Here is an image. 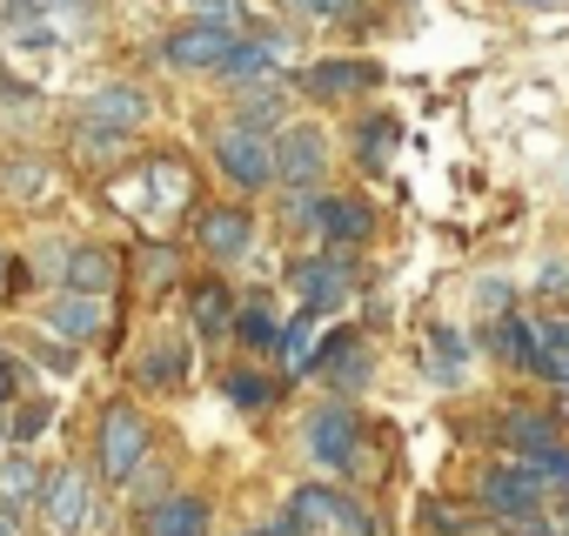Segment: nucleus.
I'll return each instance as SVG.
<instances>
[{
	"instance_id": "f257e3e1",
	"label": "nucleus",
	"mask_w": 569,
	"mask_h": 536,
	"mask_svg": "<svg viewBox=\"0 0 569 536\" xmlns=\"http://www.w3.org/2000/svg\"><path fill=\"white\" fill-rule=\"evenodd\" d=\"M289 529H296V536H376L369 509L349 503V496L329 489V483H302V489L289 496Z\"/></svg>"
},
{
	"instance_id": "f03ea898",
	"label": "nucleus",
	"mask_w": 569,
	"mask_h": 536,
	"mask_svg": "<svg viewBox=\"0 0 569 536\" xmlns=\"http://www.w3.org/2000/svg\"><path fill=\"white\" fill-rule=\"evenodd\" d=\"M214 168H221L234 188H268V181H274L268 135H261V128H248V121H228V128H214Z\"/></svg>"
},
{
	"instance_id": "7ed1b4c3",
	"label": "nucleus",
	"mask_w": 569,
	"mask_h": 536,
	"mask_svg": "<svg viewBox=\"0 0 569 536\" xmlns=\"http://www.w3.org/2000/svg\"><path fill=\"white\" fill-rule=\"evenodd\" d=\"M268 155H274V181L281 188H316L322 168H329V135L322 128H281L268 141Z\"/></svg>"
},
{
	"instance_id": "20e7f679",
	"label": "nucleus",
	"mask_w": 569,
	"mask_h": 536,
	"mask_svg": "<svg viewBox=\"0 0 569 536\" xmlns=\"http://www.w3.org/2000/svg\"><path fill=\"white\" fill-rule=\"evenodd\" d=\"M141 456H148V423H141L134 403H114L101 416V469H108V483H128L141 469Z\"/></svg>"
},
{
	"instance_id": "39448f33",
	"label": "nucleus",
	"mask_w": 569,
	"mask_h": 536,
	"mask_svg": "<svg viewBox=\"0 0 569 536\" xmlns=\"http://www.w3.org/2000/svg\"><path fill=\"white\" fill-rule=\"evenodd\" d=\"M228 21H188V28H174L168 41H161V61L168 68H214L221 54H228Z\"/></svg>"
},
{
	"instance_id": "423d86ee",
	"label": "nucleus",
	"mask_w": 569,
	"mask_h": 536,
	"mask_svg": "<svg viewBox=\"0 0 569 536\" xmlns=\"http://www.w3.org/2000/svg\"><path fill=\"white\" fill-rule=\"evenodd\" d=\"M302 88H309L316 101H356V95H376V88H382V68H376V61H316V68L302 75Z\"/></svg>"
},
{
	"instance_id": "0eeeda50",
	"label": "nucleus",
	"mask_w": 569,
	"mask_h": 536,
	"mask_svg": "<svg viewBox=\"0 0 569 536\" xmlns=\"http://www.w3.org/2000/svg\"><path fill=\"white\" fill-rule=\"evenodd\" d=\"M41 516L54 523V536H74V529L88 523V476H81V469L41 476Z\"/></svg>"
},
{
	"instance_id": "6e6552de",
	"label": "nucleus",
	"mask_w": 569,
	"mask_h": 536,
	"mask_svg": "<svg viewBox=\"0 0 569 536\" xmlns=\"http://www.w3.org/2000/svg\"><path fill=\"white\" fill-rule=\"evenodd\" d=\"M482 503H489L496 516H509V523H529V516L542 509V483H536L529 469H489V476H482Z\"/></svg>"
},
{
	"instance_id": "1a4fd4ad",
	"label": "nucleus",
	"mask_w": 569,
	"mask_h": 536,
	"mask_svg": "<svg viewBox=\"0 0 569 536\" xmlns=\"http://www.w3.org/2000/svg\"><path fill=\"white\" fill-rule=\"evenodd\" d=\"M88 121H94V128H114V135H134V128L148 121V95L128 88V81L94 88V95H88Z\"/></svg>"
},
{
	"instance_id": "9d476101",
	"label": "nucleus",
	"mask_w": 569,
	"mask_h": 536,
	"mask_svg": "<svg viewBox=\"0 0 569 536\" xmlns=\"http://www.w3.org/2000/svg\"><path fill=\"white\" fill-rule=\"evenodd\" d=\"M309 449H316V463H329V469H356V416H349V409H322V416L309 423Z\"/></svg>"
},
{
	"instance_id": "9b49d317",
	"label": "nucleus",
	"mask_w": 569,
	"mask_h": 536,
	"mask_svg": "<svg viewBox=\"0 0 569 536\" xmlns=\"http://www.w3.org/2000/svg\"><path fill=\"white\" fill-rule=\"evenodd\" d=\"M101 322H108L101 296H81V289L54 296V309H48V329H54V336H68V343H94V336H101Z\"/></svg>"
},
{
	"instance_id": "f8f14e48",
	"label": "nucleus",
	"mask_w": 569,
	"mask_h": 536,
	"mask_svg": "<svg viewBox=\"0 0 569 536\" xmlns=\"http://www.w3.org/2000/svg\"><path fill=\"white\" fill-rule=\"evenodd\" d=\"M296 289H302L309 316L336 309V302L349 296V261H302V268H296Z\"/></svg>"
},
{
	"instance_id": "ddd939ff",
	"label": "nucleus",
	"mask_w": 569,
	"mask_h": 536,
	"mask_svg": "<svg viewBox=\"0 0 569 536\" xmlns=\"http://www.w3.org/2000/svg\"><path fill=\"white\" fill-rule=\"evenodd\" d=\"M0 195H8V201H48L54 195V161H41V155L0 161Z\"/></svg>"
},
{
	"instance_id": "4468645a",
	"label": "nucleus",
	"mask_w": 569,
	"mask_h": 536,
	"mask_svg": "<svg viewBox=\"0 0 569 536\" xmlns=\"http://www.w3.org/2000/svg\"><path fill=\"white\" fill-rule=\"evenodd\" d=\"M309 221H316L329 241H362V235H369V201H356V195H329V201L309 208Z\"/></svg>"
},
{
	"instance_id": "2eb2a0df",
	"label": "nucleus",
	"mask_w": 569,
	"mask_h": 536,
	"mask_svg": "<svg viewBox=\"0 0 569 536\" xmlns=\"http://www.w3.org/2000/svg\"><path fill=\"white\" fill-rule=\"evenodd\" d=\"M148 536H208V503L194 496H168L148 509Z\"/></svg>"
},
{
	"instance_id": "dca6fc26",
	"label": "nucleus",
	"mask_w": 569,
	"mask_h": 536,
	"mask_svg": "<svg viewBox=\"0 0 569 536\" xmlns=\"http://www.w3.org/2000/svg\"><path fill=\"white\" fill-rule=\"evenodd\" d=\"M121 282V261L108 255V248H74V261H68V289H81V296H108Z\"/></svg>"
},
{
	"instance_id": "f3484780",
	"label": "nucleus",
	"mask_w": 569,
	"mask_h": 536,
	"mask_svg": "<svg viewBox=\"0 0 569 536\" xmlns=\"http://www.w3.org/2000/svg\"><path fill=\"white\" fill-rule=\"evenodd\" d=\"M248 235H254V228H248V215H241V208H214V215H201V248H208V255H221V261H228V255H241V248H248Z\"/></svg>"
},
{
	"instance_id": "a211bd4d",
	"label": "nucleus",
	"mask_w": 569,
	"mask_h": 536,
	"mask_svg": "<svg viewBox=\"0 0 569 536\" xmlns=\"http://www.w3.org/2000/svg\"><path fill=\"white\" fill-rule=\"evenodd\" d=\"M322 376H329L336 389H362V383H369V349L349 343V336H336V343L322 349Z\"/></svg>"
},
{
	"instance_id": "6ab92c4d",
	"label": "nucleus",
	"mask_w": 569,
	"mask_h": 536,
	"mask_svg": "<svg viewBox=\"0 0 569 536\" xmlns=\"http://www.w3.org/2000/svg\"><path fill=\"white\" fill-rule=\"evenodd\" d=\"M274 61H281L274 41H228V54L214 68H221V81H248V75H268Z\"/></svg>"
},
{
	"instance_id": "aec40b11",
	"label": "nucleus",
	"mask_w": 569,
	"mask_h": 536,
	"mask_svg": "<svg viewBox=\"0 0 569 536\" xmlns=\"http://www.w3.org/2000/svg\"><path fill=\"white\" fill-rule=\"evenodd\" d=\"M188 309H194V329H201V336H228V329H234V302H228L221 282H201V289L188 296Z\"/></svg>"
},
{
	"instance_id": "412c9836",
	"label": "nucleus",
	"mask_w": 569,
	"mask_h": 536,
	"mask_svg": "<svg viewBox=\"0 0 569 536\" xmlns=\"http://www.w3.org/2000/svg\"><path fill=\"white\" fill-rule=\"evenodd\" d=\"M34 489H41V476H34L28 456H8V463H0V503H8V509H21Z\"/></svg>"
},
{
	"instance_id": "4be33fe9",
	"label": "nucleus",
	"mask_w": 569,
	"mask_h": 536,
	"mask_svg": "<svg viewBox=\"0 0 569 536\" xmlns=\"http://www.w3.org/2000/svg\"><path fill=\"white\" fill-rule=\"evenodd\" d=\"M509 443H516V449H542V443H556V423H549V416L516 409V416H509Z\"/></svg>"
},
{
	"instance_id": "5701e85b",
	"label": "nucleus",
	"mask_w": 569,
	"mask_h": 536,
	"mask_svg": "<svg viewBox=\"0 0 569 536\" xmlns=\"http://www.w3.org/2000/svg\"><path fill=\"white\" fill-rule=\"evenodd\" d=\"M234 329H241V343H248V349H274V343H281V322H274L268 309H248Z\"/></svg>"
},
{
	"instance_id": "b1692460",
	"label": "nucleus",
	"mask_w": 569,
	"mask_h": 536,
	"mask_svg": "<svg viewBox=\"0 0 569 536\" xmlns=\"http://www.w3.org/2000/svg\"><path fill=\"white\" fill-rule=\"evenodd\" d=\"M536 483H569V456L556 449V443H542V449H529V463H522Z\"/></svg>"
},
{
	"instance_id": "393cba45",
	"label": "nucleus",
	"mask_w": 569,
	"mask_h": 536,
	"mask_svg": "<svg viewBox=\"0 0 569 536\" xmlns=\"http://www.w3.org/2000/svg\"><path fill=\"white\" fill-rule=\"evenodd\" d=\"M429 363H436V383H462V343L456 336H436L429 343Z\"/></svg>"
},
{
	"instance_id": "a878e982",
	"label": "nucleus",
	"mask_w": 569,
	"mask_h": 536,
	"mask_svg": "<svg viewBox=\"0 0 569 536\" xmlns=\"http://www.w3.org/2000/svg\"><path fill=\"white\" fill-rule=\"evenodd\" d=\"M181 369H188L181 349H154V356L141 363V383H181Z\"/></svg>"
},
{
	"instance_id": "bb28decb",
	"label": "nucleus",
	"mask_w": 569,
	"mask_h": 536,
	"mask_svg": "<svg viewBox=\"0 0 569 536\" xmlns=\"http://www.w3.org/2000/svg\"><path fill=\"white\" fill-rule=\"evenodd\" d=\"M389 148H396V128H389V121H382V128H362V168H382Z\"/></svg>"
},
{
	"instance_id": "cd10ccee",
	"label": "nucleus",
	"mask_w": 569,
	"mask_h": 536,
	"mask_svg": "<svg viewBox=\"0 0 569 536\" xmlns=\"http://www.w3.org/2000/svg\"><path fill=\"white\" fill-rule=\"evenodd\" d=\"M529 329H536L542 356H569V322H529Z\"/></svg>"
},
{
	"instance_id": "c85d7f7f",
	"label": "nucleus",
	"mask_w": 569,
	"mask_h": 536,
	"mask_svg": "<svg viewBox=\"0 0 569 536\" xmlns=\"http://www.w3.org/2000/svg\"><path fill=\"white\" fill-rule=\"evenodd\" d=\"M422 523H429V529H462V509H449V503H422Z\"/></svg>"
},
{
	"instance_id": "c756f323",
	"label": "nucleus",
	"mask_w": 569,
	"mask_h": 536,
	"mask_svg": "<svg viewBox=\"0 0 569 536\" xmlns=\"http://www.w3.org/2000/svg\"><path fill=\"white\" fill-rule=\"evenodd\" d=\"M41 429H48V409H41V403H34V409H21V423H14V436H21V443H34Z\"/></svg>"
},
{
	"instance_id": "7c9ffc66",
	"label": "nucleus",
	"mask_w": 569,
	"mask_h": 536,
	"mask_svg": "<svg viewBox=\"0 0 569 536\" xmlns=\"http://www.w3.org/2000/svg\"><path fill=\"white\" fill-rule=\"evenodd\" d=\"M228 389H234V403H248V409H254V403H261V396H268V383H254V376H234V383H228Z\"/></svg>"
},
{
	"instance_id": "2f4dec72",
	"label": "nucleus",
	"mask_w": 569,
	"mask_h": 536,
	"mask_svg": "<svg viewBox=\"0 0 569 536\" xmlns=\"http://www.w3.org/2000/svg\"><path fill=\"white\" fill-rule=\"evenodd\" d=\"M536 376H549V383H562V389H569V356H542V363H536Z\"/></svg>"
},
{
	"instance_id": "473e14b6",
	"label": "nucleus",
	"mask_w": 569,
	"mask_h": 536,
	"mask_svg": "<svg viewBox=\"0 0 569 536\" xmlns=\"http://www.w3.org/2000/svg\"><path fill=\"white\" fill-rule=\"evenodd\" d=\"M194 8H208V14H221V21H234V0H194Z\"/></svg>"
},
{
	"instance_id": "72a5a7b5",
	"label": "nucleus",
	"mask_w": 569,
	"mask_h": 536,
	"mask_svg": "<svg viewBox=\"0 0 569 536\" xmlns=\"http://www.w3.org/2000/svg\"><path fill=\"white\" fill-rule=\"evenodd\" d=\"M8 268H14V261H8V248H0V276H8Z\"/></svg>"
},
{
	"instance_id": "f704fd0d",
	"label": "nucleus",
	"mask_w": 569,
	"mask_h": 536,
	"mask_svg": "<svg viewBox=\"0 0 569 536\" xmlns=\"http://www.w3.org/2000/svg\"><path fill=\"white\" fill-rule=\"evenodd\" d=\"M0 536H14V523H8V516H0Z\"/></svg>"
},
{
	"instance_id": "c9c22d12",
	"label": "nucleus",
	"mask_w": 569,
	"mask_h": 536,
	"mask_svg": "<svg viewBox=\"0 0 569 536\" xmlns=\"http://www.w3.org/2000/svg\"><path fill=\"white\" fill-rule=\"evenodd\" d=\"M536 536H556V529H536Z\"/></svg>"
}]
</instances>
